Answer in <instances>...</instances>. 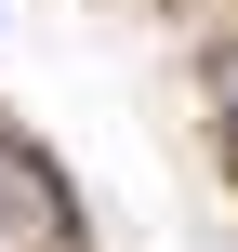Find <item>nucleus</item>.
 Segmentation results:
<instances>
[{"label":"nucleus","mask_w":238,"mask_h":252,"mask_svg":"<svg viewBox=\"0 0 238 252\" xmlns=\"http://www.w3.org/2000/svg\"><path fill=\"white\" fill-rule=\"evenodd\" d=\"M0 252H66V186L0 133Z\"/></svg>","instance_id":"f257e3e1"},{"label":"nucleus","mask_w":238,"mask_h":252,"mask_svg":"<svg viewBox=\"0 0 238 252\" xmlns=\"http://www.w3.org/2000/svg\"><path fill=\"white\" fill-rule=\"evenodd\" d=\"M212 106H225V133H238V53H225V66H212Z\"/></svg>","instance_id":"f03ea898"}]
</instances>
